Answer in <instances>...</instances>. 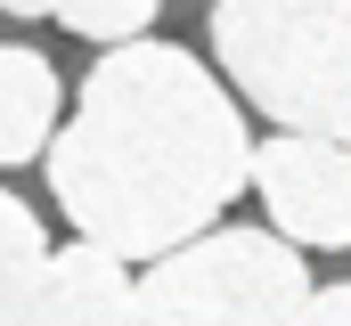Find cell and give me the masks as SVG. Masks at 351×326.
<instances>
[{
	"label": "cell",
	"mask_w": 351,
	"mask_h": 326,
	"mask_svg": "<svg viewBox=\"0 0 351 326\" xmlns=\"http://www.w3.org/2000/svg\"><path fill=\"white\" fill-rule=\"evenodd\" d=\"M33 318H131V269L106 244H49Z\"/></svg>",
	"instance_id": "obj_5"
},
{
	"label": "cell",
	"mask_w": 351,
	"mask_h": 326,
	"mask_svg": "<svg viewBox=\"0 0 351 326\" xmlns=\"http://www.w3.org/2000/svg\"><path fill=\"white\" fill-rule=\"evenodd\" d=\"M41 261H49V237H41V212L25 196L0 188V326L33 318V294H41Z\"/></svg>",
	"instance_id": "obj_7"
},
{
	"label": "cell",
	"mask_w": 351,
	"mask_h": 326,
	"mask_svg": "<svg viewBox=\"0 0 351 326\" xmlns=\"http://www.w3.org/2000/svg\"><path fill=\"white\" fill-rule=\"evenodd\" d=\"M311 261L278 229H221L164 244L147 277H131V318H237V326H302Z\"/></svg>",
	"instance_id": "obj_3"
},
{
	"label": "cell",
	"mask_w": 351,
	"mask_h": 326,
	"mask_svg": "<svg viewBox=\"0 0 351 326\" xmlns=\"http://www.w3.org/2000/svg\"><path fill=\"white\" fill-rule=\"evenodd\" d=\"M245 114L180 41H106L74 123L49 131V196L90 244L156 261L221 221L245 188Z\"/></svg>",
	"instance_id": "obj_1"
},
{
	"label": "cell",
	"mask_w": 351,
	"mask_h": 326,
	"mask_svg": "<svg viewBox=\"0 0 351 326\" xmlns=\"http://www.w3.org/2000/svg\"><path fill=\"white\" fill-rule=\"evenodd\" d=\"M0 8H8V16H58V25L82 33V41H131V33L156 25L164 0H0Z\"/></svg>",
	"instance_id": "obj_8"
},
{
	"label": "cell",
	"mask_w": 351,
	"mask_h": 326,
	"mask_svg": "<svg viewBox=\"0 0 351 326\" xmlns=\"http://www.w3.org/2000/svg\"><path fill=\"white\" fill-rule=\"evenodd\" d=\"M213 58L286 131H351V0H213Z\"/></svg>",
	"instance_id": "obj_2"
},
{
	"label": "cell",
	"mask_w": 351,
	"mask_h": 326,
	"mask_svg": "<svg viewBox=\"0 0 351 326\" xmlns=\"http://www.w3.org/2000/svg\"><path fill=\"white\" fill-rule=\"evenodd\" d=\"M302 318H319V326L351 318V294H343V286H311V302H302Z\"/></svg>",
	"instance_id": "obj_9"
},
{
	"label": "cell",
	"mask_w": 351,
	"mask_h": 326,
	"mask_svg": "<svg viewBox=\"0 0 351 326\" xmlns=\"http://www.w3.org/2000/svg\"><path fill=\"white\" fill-rule=\"evenodd\" d=\"M245 188L262 196L269 229L311 253H343L351 244V163L343 139L327 131H278L262 147H245Z\"/></svg>",
	"instance_id": "obj_4"
},
{
	"label": "cell",
	"mask_w": 351,
	"mask_h": 326,
	"mask_svg": "<svg viewBox=\"0 0 351 326\" xmlns=\"http://www.w3.org/2000/svg\"><path fill=\"white\" fill-rule=\"evenodd\" d=\"M58 106H66V82L41 49H16L0 41V171L8 163H33L58 131Z\"/></svg>",
	"instance_id": "obj_6"
}]
</instances>
